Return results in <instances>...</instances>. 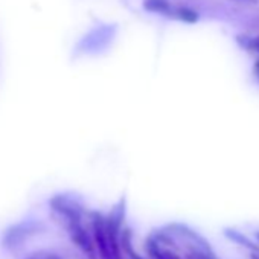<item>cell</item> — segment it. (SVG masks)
Masks as SVG:
<instances>
[{
  "instance_id": "cell-1",
  "label": "cell",
  "mask_w": 259,
  "mask_h": 259,
  "mask_svg": "<svg viewBox=\"0 0 259 259\" xmlns=\"http://www.w3.org/2000/svg\"><path fill=\"white\" fill-rule=\"evenodd\" d=\"M48 230V226L40 220H23L16 224H11L5 229L2 235V247L14 251L23 247L34 236H38Z\"/></svg>"
},
{
  "instance_id": "cell-2",
  "label": "cell",
  "mask_w": 259,
  "mask_h": 259,
  "mask_svg": "<svg viewBox=\"0 0 259 259\" xmlns=\"http://www.w3.org/2000/svg\"><path fill=\"white\" fill-rule=\"evenodd\" d=\"M49 207L63 221L84 220V217L87 213L82 201L78 197L72 195V194H58V195H54L49 200Z\"/></svg>"
},
{
  "instance_id": "cell-3",
  "label": "cell",
  "mask_w": 259,
  "mask_h": 259,
  "mask_svg": "<svg viewBox=\"0 0 259 259\" xmlns=\"http://www.w3.org/2000/svg\"><path fill=\"white\" fill-rule=\"evenodd\" d=\"M64 227L69 233L70 241L79 248V251L87 257V259H98L95 242L92 232L85 227L82 220H75V221H64Z\"/></svg>"
},
{
  "instance_id": "cell-4",
  "label": "cell",
  "mask_w": 259,
  "mask_h": 259,
  "mask_svg": "<svg viewBox=\"0 0 259 259\" xmlns=\"http://www.w3.org/2000/svg\"><path fill=\"white\" fill-rule=\"evenodd\" d=\"M162 229L166 233H169L172 238H180L182 241H185L188 248H197L204 253L215 254L210 244L206 241V238H203L197 230H194L192 227H189L185 223H169V224L163 226Z\"/></svg>"
},
{
  "instance_id": "cell-5",
  "label": "cell",
  "mask_w": 259,
  "mask_h": 259,
  "mask_svg": "<svg viewBox=\"0 0 259 259\" xmlns=\"http://www.w3.org/2000/svg\"><path fill=\"white\" fill-rule=\"evenodd\" d=\"M87 217L90 221V232L93 236L98 259H114L108 247V239L105 232V215L98 210H92L89 212Z\"/></svg>"
},
{
  "instance_id": "cell-6",
  "label": "cell",
  "mask_w": 259,
  "mask_h": 259,
  "mask_svg": "<svg viewBox=\"0 0 259 259\" xmlns=\"http://www.w3.org/2000/svg\"><path fill=\"white\" fill-rule=\"evenodd\" d=\"M145 248H147V251H148L150 259H182V257L174 251V248L160 245L151 235H150V236L147 238V241H145Z\"/></svg>"
},
{
  "instance_id": "cell-7",
  "label": "cell",
  "mask_w": 259,
  "mask_h": 259,
  "mask_svg": "<svg viewBox=\"0 0 259 259\" xmlns=\"http://www.w3.org/2000/svg\"><path fill=\"white\" fill-rule=\"evenodd\" d=\"M120 248L122 253L128 257V259H145L144 256H141L133 245V230L132 227L123 226L120 230Z\"/></svg>"
},
{
  "instance_id": "cell-8",
  "label": "cell",
  "mask_w": 259,
  "mask_h": 259,
  "mask_svg": "<svg viewBox=\"0 0 259 259\" xmlns=\"http://www.w3.org/2000/svg\"><path fill=\"white\" fill-rule=\"evenodd\" d=\"M223 233H224L226 238H229V239L233 241L235 244H239V245H242V247L251 250L253 253H257V251H259V245H256V244H254L250 238H247L244 233H241V232H238V230H235V229H232V227L224 229Z\"/></svg>"
},
{
  "instance_id": "cell-9",
  "label": "cell",
  "mask_w": 259,
  "mask_h": 259,
  "mask_svg": "<svg viewBox=\"0 0 259 259\" xmlns=\"http://www.w3.org/2000/svg\"><path fill=\"white\" fill-rule=\"evenodd\" d=\"M171 19H176V20H180L183 23H189V25H194L200 20V16L195 10L189 8V7H172V11H171Z\"/></svg>"
},
{
  "instance_id": "cell-10",
  "label": "cell",
  "mask_w": 259,
  "mask_h": 259,
  "mask_svg": "<svg viewBox=\"0 0 259 259\" xmlns=\"http://www.w3.org/2000/svg\"><path fill=\"white\" fill-rule=\"evenodd\" d=\"M144 10L148 13L169 17L172 11V4L171 0H144Z\"/></svg>"
},
{
  "instance_id": "cell-11",
  "label": "cell",
  "mask_w": 259,
  "mask_h": 259,
  "mask_svg": "<svg viewBox=\"0 0 259 259\" xmlns=\"http://www.w3.org/2000/svg\"><path fill=\"white\" fill-rule=\"evenodd\" d=\"M185 259H218V257H217V254H209V253H204L197 248H188Z\"/></svg>"
},
{
  "instance_id": "cell-12",
  "label": "cell",
  "mask_w": 259,
  "mask_h": 259,
  "mask_svg": "<svg viewBox=\"0 0 259 259\" xmlns=\"http://www.w3.org/2000/svg\"><path fill=\"white\" fill-rule=\"evenodd\" d=\"M25 259H64L63 256H60L58 253L55 251H49V250H40V251H35L32 254H29L28 257Z\"/></svg>"
},
{
  "instance_id": "cell-13",
  "label": "cell",
  "mask_w": 259,
  "mask_h": 259,
  "mask_svg": "<svg viewBox=\"0 0 259 259\" xmlns=\"http://www.w3.org/2000/svg\"><path fill=\"white\" fill-rule=\"evenodd\" d=\"M235 2H244V4H253L254 0H235Z\"/></svg>"
},
{
  "instance_id": "cell-14",
  "label": "cell",
  "mask_w": 259,
  "mask_h": 259,
  "mask_svg": "<svg viewBox=\"0 0 259 259\" xmlns=\"http://www.w3.org/2000/svg\"><path fill=\"white\" fill-rule=\"evenodd\" d=\"M254 72H256V75L259 76V61H256V66H254Z\"/></svg>"
},
{
  "instance_id": "cell-15",
  "label": "cell",
  "mask_w": 259,
  "mask_h": 259,
  "mask_svg": "<svg viewBox=\"0 0 259 259\" xmlns=\"http://www.w3.org/2000/svg\"><path fill=\"white\" fill-rule=\"evenodd\" d=\"M250 257H251V259H259V256H257L256 253H253V254H250Z\"/></svg>"
},
{
  "instance_id": "cell-16",
  "label": "cell",
  "mask_w": 259,
  "mask_h": 259,
  "mask_svg": "<svg viewBox=\"0 0 259 259\" xmlns=\"http://www.w3.org/2000/svg\"><path fill=\"white\" fill-rule=\"evenodd\" d=\"M256 238L259 239V232H256Z\"/></svg>"
}]
</instances>
